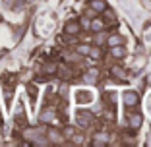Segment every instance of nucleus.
<instances>
[{"instance_id":"1","label":"nucleus","mask_w":151,"mask_h":147,"mask_svg":"<svg viewBox=\"0 0 151 147\" xmlns=\"http://www.w3.org/2000/svg\"><path fill=\"white\" fill-rule=\"evenodd\" d=\"M138 103H139V97L136 91H126L124 93V105L126 107H138Z\"/></svg>"},{"instance_id":"2","label":"nucleus","mask_w":151,"mask_h":147,"mask_svg":"<svg viewBox=\"0 0 151 147\" xmlns=\"http://www.w3.org/2000/svg\"><path fill=\"white\" fill-rule=\"evenodd\" d=\"M76 118H78V124H80V126H89L91 122H93V116H91V112H85V110H78Z\"/></svg>"},{"instance_id":"3","label":"nucleus","mask_w":151,"mask_h":147,"mask_svg":"<svg viewBox=\"0 0 151 147\" xmlns=\"http://www.w3.org/2000/svg\"><path fill=\"white\" fill-rule=\"evenodd\" d=\"M80 22H76V19H72V22H66V25H64V31H66V35H78L80 33Z\"/></svg>"},{"instance_id":"4","label":"nucleus","mask_w":151,"mask_h":147,"mask_svg":"<svg viewBox=\"0 0 151 147\" xmlns=\"http://www.w3.org/2000/svg\"><path fill=\"white\" fill-rule=\"evenodd\" d=\"M89 6H91V10H95V12H103V10L107 8L105 0H89Z\"/></svg>"},{"instance_id":"5","label":"nucleus","mask_w":151,"mask_h":147,"mask_svg":"<svg viewBox=\"0 0 151 147\" xmlns=\"http://www.w3.org/2000/svg\"><path fill=\"white\" fill-rule=\"evenodd\" d=\"M91 145H93V147H103V145H107V134H97V136H95V139L91 141Z\"/></svg>"},{"instance_id":"6","label":"nucleus","mask_w":151,"mask_h":147,"mask_svg":"<svg viewBox=\"0 0 151 147\" xmlns=\"http://www.w3.org/2000/svg\"><path fill=\"white\" fill-rule=\"evenodd\" d=\"M142 120H143V118H142V114H130V128H134V130H138L139 128V126H142Z\"/></svg>"},{"instance_id":"7","label":"nucleus","mask_w":151,"mask_h":147,"mask_svg":"<svg viewBox=\"0 0 151 147\" xmlns=\"http://www.w3.org/2000/svg\"><path fill=\"white\" fill-rule=\"evenodd\" d=\"M97 76H99V72H97V70L93 68V70H89L87 74L83 76V80L87 81V83H97Z\"/></svg>"},{"instance_id":"8","label":"nucleus","mask_w":151,"mask_h":147,"mask_svg":"<svg viewBox=\"0 0 151 147\" xmlns=\"http://www.w3.org/2000/svg\"><path fill=\"white\" fill-rule=\"evenodd\" d=\"M89 29L93 33H99V31H103V22H101V18H95L93 22L89 23Z\"/></svg>"},{"instance_id":"9","label":"nucleus","mask_w":151,"mask_h":147,"mask_svg":"<svg viewBox=\"0 0 151 147\" xmlns=\"http://www.w3.org/2000/svg\"><path fill=\"white\" fill-rule=\"evenodd\" d=\"M111 52H112V56H114V58H122L126 54V49L122 45H116V47H111Z\"/></svg>"},{"instance_id":"10","label":"nucleus","mask_w":151,"mask_h":147,"mask_svg":"<svg viewBox=\"0 0 151 147\" xmlns=\"http://www.w3.org/2000/svg\"><path fill=\"white\" fill-rule=\"evenodd\" d=\"M122 43H124V41H122V37H120V35H111L107 39V45L109 47H116V45H122Z\"/></svg>"},{"instance_id":"11","label":"nucleus","mask_w":151,"mask_h":147,"mask_svg":"<svg viewBox=\"0 0 151 147\" xmlns=\"http://www.w3.org/2000/svg\"><path fill=\"white\" fill-rule=\"evenodd\" d=\"M111 74H112V76H116V77H126V70L122 66H112Z\"/></svg>"},{"instance_id":"12","label":"nucleus","mask_w":151,"mask_h":147,"mask_svg":"<svg viewBox=\"0 0 151 147\" xmlns=\"http://www.w3.org/2000/svg\"><path fill=\"white\" fill-rule=\"evenodd\" d=\"M56 70H58V74H60V77H70V72H68V68L64 66V64H60Z\"/></svg>"},{"instance_id":"13","label":"nucleus","mask_w":151,"mask_h":147,"mask_svg":"<svg viewBox=\"0 0 151 147\" xmlns=\"http://www.w3.org/2000/svg\"><path fill=\"white\" fill-rule=\"evenodd\" d=\"M89 49H91L89 45H78V47H76V50H78L80 54H85V56L89 54Z\"/></svg>"},{"instance_id":"14","label":"nucleus","mask_w":151,"mask_h":147,"mask_svg":"<svg viewBox=\"0 0 151 147\" xmlns=\"http://www.w3.org/2000/svg\"><path fill=\"white\" fill-rule=\"evenodd\" d=\"M89 56H91V58H99V56H101V50H99V49H89Z\"/></svg>"},{"instance_id":"15","label":"nucleus","mask_w":151,"mask_h":147,"mask_svg":"<svg viewBox=\"0 0 151 147\" xmlns=\"http://www.w3.org/2000/svg\"><path fill=\"white\" fill-rule=\"evenodd\" d=\"M45 72L52 74V72H56V66H54V64H47V66H45Z\"/></svg>"},{"instance_id":"16","label":"nucleus","mask_w":151,"mask_h":147,"mask_svg":"<svg viewBox=\"0 0 151 147\" xmlns=\"http://www.w3.org/2000/svg\"><path fill=\"white\" fill-rule=\"evenodd\" d=\"M25 2H35V0H25Z\"/></svg>"},{"instance_id":"17","label":"nucleus","mask_w":151,"mask_h":147,"mask_svg":"<svg viewBox=\"0 0 151 147\" xmlns=\"http://www.w3.org/2000/svg\"><path fill=\"white\" fill-rule=\"evenodd\" d=\"M0 22H2V16H0Z\"/></svg>"}]
</instances>
